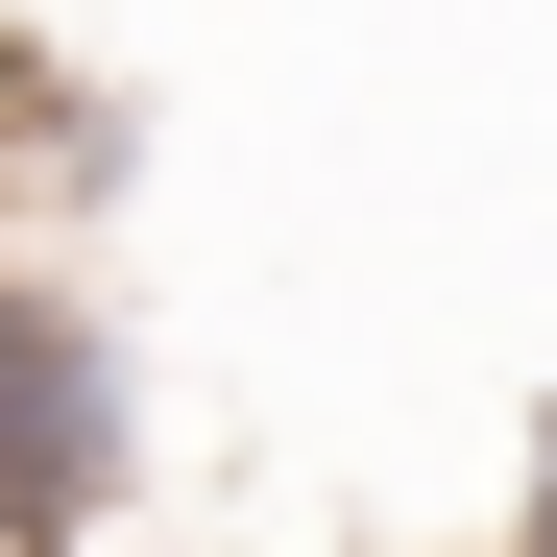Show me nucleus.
<instances>
[{"label":"nucleus","mask_w":557,"mask_h":557,"mask_svg":"<svg viewBox=\"0 0 557 557\" xmlns=\"http://www.w3.org/2000/svg\"><path fill=\"white\" fill-rule=\"evenodd\" d=\"M146 485V363L49 243H0V557H73Z\"/></svg>","instance_id":"obj_1"}]
</instances>
